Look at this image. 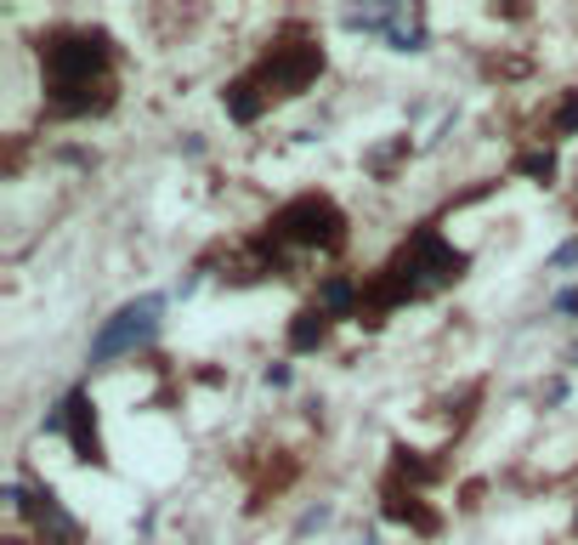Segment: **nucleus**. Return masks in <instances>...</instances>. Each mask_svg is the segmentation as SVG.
<instances>
[{
	"label": "nucleus",
	"instance_id": "obj_1",
	"mask_svg": "<svg viewBox=\"0 0 578 545\" xmlns=\"http://www.w3.org/2000/svg\"><path fill=\"white\" fill-rule=\"evenodd\" d=\"M46 109L57 119H86L114 109V35L91 23H57L40 35Z\"/></svg>",
	"mask_w": 578,
	"mask_h": 545
},
{
	"label": "nucleus",
	"instance_id": "obj_2",
	"mask_svg": "<svg viewBox=\"0 0 578 545\" xmlns=\"http://www.w3.org/2000/svg\"><path fill=\"white\" fill-rule=\"evenodd\" d=\"M465 267H471V256L454 251V244H448V239L432 228V221H425V228H414V233L391 251V262L363 284V295H358V318L381 325L391 307L425 302V295H437V290H448V284H460V279H465Z\"/></svg>",
	"mask_w": 578,
	"mask_h": 545
},
{
	"label": "nucleus",
	"instance_id": "obj_3",
	"mask_svg": "<svg viewBox=\"0 0 578 545\" xmlns=\"http://www.w3.org/2000/svg\"><path fill=\"white\" fill-rule=\"evenodd\" d=\"M323 74V46L307 40V35H290L279 46H267L261 63L239 74V80L221 91V109H228L239 126H249V119H261L267 103H284V97H300L312 80Z\"/></svg>",
	"mask_w": 578,
	"mask_h": 545
},
{
	"label": "nucleus",
	"instance_id": "obj_4",
	"mask_svg": "<svg viewBox=\"0 0 578 545\" xmlns=\"http://www.w3.org/2000/svg\"><path fill=\"white\" fill-rule=\"evenodd\" d=\"M261 244L272 256L279 251H341L346 244V211L330 200V193H300V200H290L267 221Z\"/></svg>",
	"mask_w": 578,
	"mask_h": 545
},
{
	"label": "nucleus",
	"instance_id": "obj_5",
	"mask_svg": "<svg viewBox=\"0 0 578 545\" xmlns=\"http://www.w3.org/2000/svg\"><path fill=\"white\" fill-rule=\"evenodd\" d=\"M159 313H165V295H137V302H125L108 325L97 330L91 364H108V358H119V353H137V346H147V341H154V330H159Z\"/></svg>",
	"mask_w": 578,
	"mask_h": 545
},
{
	"label": "nucleus",
	"instance_id": "obj_6",
	"mask_svg": "<svg viewBox=\"0 0 578 545\" xmlns=\"http://www.w3.org/2000/svg\"><path fill=\"white\" fill-rule=\"evenodd\" d=\"M63 438L74 443V460H86V466H103V438H97V415H91V392L74 386L68 398H63Z\"/></svg>",
	"mask_w": 578,
	"mask_h": 545
},
{
	"label": "nucleus",
	"instance_id": "obj_7",
	"mask_svg": "<svg viewBox=\"0 0 578 545\" xmlns=\"http://www.w3.org/2000/svg\"><path fill=\"white\" fill-rule=\"evenodd\" d=\"M23 511L35 517V540H40V545H86L80 523L63 511V500H57L52 489H35L29 500H23Z\"/></svg>",
	"mask_w": 578,
	"mask_h": 545
},
{
	"label": "nucleus",
	"instance_id": "obj_8",
	"mask_svg": "<svg viewBox=\"0 0 578 545\" xmlns=\"http://www.w3.org/2000/svg\"><path fill=\"white\" fill-rule=\"evenodd\" d=\"M386 517L391 523H409L414 534H437L442 529V517L432 511V506H420V489H403V483H386Z\"/></svg>",
	"mask_w": 578,
	"mask_h": 545
},
{
	"label": "nucleus",
	"instance_id": "obj_9",
	"mask_svg": "<svg viewBox=\"0 0 578 545\" xmlns=\"http://www.w3.org/2000/svg\"><path fill=\"white\" fill-rule=\"evenodd\" d=\"M330 325H335V313H323L318 302H312V307H300V313H295V325H290V353H312V346L330 335Z\"/></svg>",
	"mask_w": 578,
	"mask_h": 545
},
{
	"label": "nucleus",
	"instance_id": "obj_10",
	"mask_svg": "<svg viewBox=\"0 0 578 545\" xmlns=\"http://www.w3.org/2000/svg\"><path fill=\"white\" fill-rule=\"evenodd\" d=\"M516 170H522V177L550 182V177H556V160H550V154H522V160H516Z\"/></svg>",
	"mask_w": 578,
	"mask_h": 545
},
{
	"label": "nucleus",
	"instance_id": "obj_11",
	"mask_svg": "<svg viewBox=\"0 0 578 545\" xmlns=\"http://www.w3.org/2000/svg\"><path fill=\"white\" fill-rule=\"evenodd\" d=\"M550 131H556V137L578 131V91H573V97H567V103H562V114H556V119H550Z\"/></svg>",
	"mask_w": 578,
	"mask_h": 545
},
{
	"label": "nucleus",
	"instance_id": "obj_12",
	"mask_svg": "<svg viewBox=\"0 0 578 545\" xmlns=\"http://www.w3.org/2000/svg\"><path fill=\"white\" fill-rule=\"evenodd\" d=\"M573 262H578V239H567V244H562V251H556V256H550V267H573Z\"/></svg>",
	"mask_w": 578,
	"mask_h": 545
},
{
	"label": "nucleus",
	"instance_id": "obj_13",
	"mask_svg": "<svg viewBox=\"0 0 578 545\" xmlns=\"http://www.w3.org/2000/svg\"><path fill=\"white\" fill-rule=\"evenodd\" d=\"M556 313H578V290H562V295H556Z\"/></svg>",
	"mask_w": 578,
	"mask_h": 545
},
{
	"label": "nucleus",
	"instance_id": "obj_14",
	"mask_svg": "<svg viewBox=\"0 0 578 545\" xmlns=\"http://www.w3.org/2000/svg\"><path fill=\"white\" fill-rule=\"evenodd\" d=\"M573 358H578V353H573Z\"/></svg>",
	"mask_w": 578,
	"mask_h": 545
}]
</instances>
